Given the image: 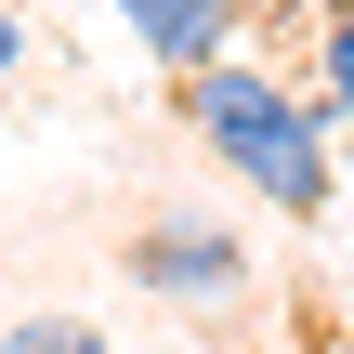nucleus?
<instances>
[{"label": "nucleus", "instance_id": "1", "mask_svg": "<svg viewBox=\"0 0 354 354\" xmlns=\"http://www.w3.org/2000/svg\"><path fill=\"white\" fill-rule=\"evenodd\" d=\"M184 131L263 197V210H289V223H315L328 197H342V118L315 105V92H289V79H263V66H197L184 79Z\"/></svg>", "mask_w": 354, "mask_h": 354}, {"label": "nucleus", "instance_id": "2", "mask_svg": "<svg viewBox=\"0 0 354 354\" xmlns=\"http://www.w3.org/2000/svg\"><path fill=\"white\" fill-rule=\"evenodd\" d=\"M131 289H158V302H184V315H210V302H236V289H250V236H236L223 210H158V223L131 236Z\"/></svg>", "mask_w": 354, "mask_h": 354}, {"label": "nucleus", "instance_id": "3", "mask_svg": "<svg viewBox=\"0 0 354 354\" xmlns=\"http://www.w3.org/2000/svg\"><path fill=\"white\" fill-rule=\"evenodd\" d=\"M131 39H145V66H171V79H197V66H223L236 53V0H105Z\"/></svg>", "mask_w": 354, "mask_h": 354}, {"label": "nucleus", "instance_id": "5", "mask_svg": "<svg viewBox=\"0 0 354 354\" xmlns=\"http://www.w3.org/2000/svg\"><path fill=\"white\" fill-rule=\"evenodd\" d=\"M0 354H105V328H92V315H13Z\"/></svg>", "mask_w": 354, "mask_h": 354}, {"label": "nucleus", "instance_id": "4", "mask_svg": "<svg viewBox=\"0 0 354 354\" xmlns=\"http://www.w3.org/2000/svg\"><path fill=\"white\" fill-rule=\"evenodd\" d=\"M315 79H328L315 105H328V118L354 131V0H328V26H315Z\"/></svg>", "mask_w": 354, "mask_h": 354}, {"label": "nucleus", "instance_id": "6", "mask_svg": "<svg viewBox=\"0 0 354 354\" xmlns=\"http://www.w3.org/2000/svg\"><path fill=\"white\" fill-rule=\"evenodd\" d=\"M13 66H26V26H13V0H0V79H13Z\"/></svg>", "mask_w": 354, "mask_h": 354}]
</instances>
